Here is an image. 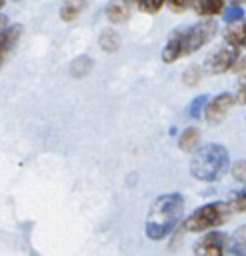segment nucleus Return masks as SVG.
I'll return each mask as SVG.
<instances>
[{
    "mask_svg": "<svg viewBox=\"0 0 246 256\" xmlns=\"http://www.w3.org/2000/svg\"><path fill=\"white\" fill-rule=\"evenodd\" d=\"M2 6H4V0H0V10H2Z\"/></svg>",
    "mask_w": 246,
    "mask_h": 256,
    "instance_id": "obj_28",
    "label": "nucleus"
},
{
    "mask_svg": "<svg viewBox=\"0 0 246 256\" xmlns=\"http://www.w3.org/2000/svg\"><path fill=\"white\" fill-rule=\"evenodd\" d=\"M184 212V196L178 192H168L158 196L146 216V236L150 240H162L166 238L174 226L178 224V220L182 218Z\"/></svg>",
    "mask_w": 246,
    "mask_h": 256,
    "instance_id": "obj_1",
    "label": "nucleus"
},
{
    "mask_svg": "<svg viewBox=\"0 0 246 256\" xmlns=\"http://www.w3.org/2000/svg\"><path fill=\"white\" fill-rule=\"evenodd\" d=\"M232 6H240V4H246V0H230Z\"/></svg>",
    "mask_w": 246,
    "mask_h": 256,
    "instance_id": "obj_27",
    "label": "nucleus"
},
{
    "mask_svg": "<svg viewBox=\"0 0 246 256\" xmlns=\"http://www.w3.org/2000/svg\"><path fill=\"white\" fill-rule=\"evenodd\" d=\"M20 36H22V26H20V24L6 26V28L0 32V66H2L4 60L10 56V52L16 48Z\"/></svg>",
    "mask_w": 246,
    "mask_h": 256,
    "instance_id": "obj_8",
    "label": "nucleus"
},
{
    "mask_svg": "<svg viewBox=\"0 0 246 256\" xmlns=\"http://www.w3.org/2000/svg\"><path fill=\"white\" fill-rule=\"evenodd\" d=\"M6 28V16H0V32Z\"/></svg>",
    "mask_w": 246,
    "mask_h": 256,
    "instance_id": "obj_26",
    "label": "nucleus"
},
{
    "mask_svg": "<svg viewBox=\"0 0 246 256\" xmlns=\"http://www.w3.org/2000/svg\"><path fill=\"white\" fill-rule=\"evenodd\" d=\"M224 40L234 46V48H242L246 46V22H240V24H232L230 28H226L224 32Z\"/></svg>",
    "mask_w": 246,
    "mask_h": 256,
    "instance_id": "obj_11",
    "label": "nucleus"
},
{
    "mask_svg": "<svg viewBox=\"0 0 246 256\" xmlns=\"http://www.w3.org/2000/svg\"><path fill=\"white\" fill-rule=\"evenodd\" d=\"M228 206L232 208V212H246V186L232 194V198L228 200Z\"/></svg>",
    "mask_w": 246,
    "mask_h": 256,
    "instance_id": "obj_17",
    "label": "nucleus"
},
{
    "mask_svg": "<svg viewBox=\"0 0 246 256\" xmlns=\"http://www.w3.org/2000/svg\"><path fill=\"white\" fill-rule=\"evenodd\" d=\"M242 16H244V10H242L240 6H232V8H228V10L224 12V20H226V22H232V24L240 22Z\"/></svg>",
    "mask_w": 246,
    "mask_h": 256,
    "instance_id": "obj_21",
    "label": "nucleus"
},
{
    "mask_svg": "<svg viewBox=\"0 0 246 256\" xmlns=\"http://www.w3.org/2000/svg\"><path fill=\"white\" fill-rule=\"evenodd\" d=\"M198 144H200V132H198V128H186L180 134V138H178V148L184 150V152L196 150Z\"/></svg>",
    "mask_w": 246,
    "mask_h": 256,
    "instance_id": "obj_13",
    "label": "nucleus"
},
{
    "mask_svg": "<svg viewBox=\"0 0 246 256\" xmlns=\"http://www.w3.org/2000/svg\"><path fill=\"white\" fill-rule=\"evenodd\" d=\"M206 102H208V96H206V94L196 96V98L190 102V106H188V116H190V118H198V116L204 112Z\"/></svg>",
    "mask_w": 246,
    "mask_h": 256,
    "instance_id": "obj_19",
    "label": "nucleus"
},
{
    "mask_svg": "<svg viewBox=\"0 0 246 256\" xmlns=\"http://www.w3.org/2000/svg\"><path fill=\"white\" fill-rule=\"evenodd\" d=\"M226 168H228V150L222 144L202 146L190 162V174L202 182L218 180L226 172Z\"/></svg>",
    "mask_w": 246,
    "mask_h": 256,
    "instance_id": "obj_3",
    "label": "nucleus"
},
{
    "mask_svg": "<svg viewBox=\"0 0 246 256\" xmlns=\"http://www.w3.org/2000/svg\"><path fill=\"white\" fill-rule=\"evenodd\" d=\"M194 256H226V236L222 232H206L194 246Z\"/></svg>",
    "mask_w": 246,
    "mask_h": 256,
    "instance_id": "obj_6",
    "label": "nucleus"
},
{
    "mask_svg": "<svg viewBox=\"0 0 246 256\" xmlns=\"http://www.w3.org/2000/svg\"><path fill=\"white\" fill-rule=\"evenodd\" d=\"M192 8L198 16H216L224 8V0H194Z\"/></svg>",
    "mask_w": 246,
    "mask_h": 256,
    "instance_id": "obj_12",
    "label": "nucleus"
},
{
    "mask_svg": "<svg viewBox=\"0 0 246 256\" xmlns=\"http://www.w3.org/2000/svg\"><path fill=\"white\" fill-rule=\"evenodd\" d=\"M134 2H136V6H138V10H140V12L156 14V12L164 6V2H166V0H134Z\"/></svg>",
    "mask_w": 246,
    "mask_h": 256,
    "instance_id": "obj_20",
    "label": "nucleus"
},
{
    "mask_svg": "<svg viewBox=\"0 0 246 256\" xmlns=\"http://www.w3.org/2000/svg\"><path fill=\"white\" fill-rule=\"evenodd\" d=\"M214 34H216L214 20H204V22H196L192 26L180 28L168 38V42L162 50V60L166 64H172V62L200 50L204 44H208L212 40Z\"/></svg>",
    "mask_w": 246,
    "mask_h": 256,
    "instance_id": "obj_2",
    "label": "nucleus"
},
{
    "mask_svg": "<svg viewBox=\"0 0 246 256\" xmlns=\"http://www.w3.org/2000/svg\"><path fill=\"white\" fill-rule=\"evenodd\" d=\"M232 214V208L228 202H210L200 208H196L190 216H186L182 228L186 232H208L224 224Z\"/></svg>",
    "mask_w": 246,
    "mask_h": 256,
    "instance_id": "obj_4",
    "label": "nucleus"
},
{
    "mask_svg": "<svg viewBox=\"0 0 246 256\" xmlns=\"http://www.w3.org/2000/svg\"><path fill=\"white\" fill-rule=\"evenodd\" d=\"M238 48H234V46H222V48H218V50H214L208 58H206V62H204V66H206V70L210 72V74H224V72H228V70H232V66H234V62L238 60Z\"/></svg>",
    "mask_w": 246,
    "mask_h": 256,
    "instance_id": "obj_5",
    "label": "nucleus"
},
{
    "mask_svg": "<svg viewBox=\"0 0 246 256\" xmlns=\"http://www.w3.org/2000/svg\"><path fill=\"white\" fill-rule=\"evenodd\" d=\"M232 172H234V176H236L238 180H246V162L238 160V162L232 166Z\"/></svg>",
    "mask_w": 246,
    "mask_h": 256,
    "instance_id": "obj_24",
    "label": "nucleus"
},
{
    "mask_svg": "<svg viewBox=\"0 0 246 256\" xmlns=\"http://www.w3.org/2000/svg\"><path fill=\"white\" fill-rule=\"evenodd\" d=\"M236 102L246 104V76H242V78H240V82H238V90H236Z\"/></svg>",
    "mask_w": 246,
    "mask_h": 256,
    "instance_id": "obj_23",
    "label": "nucleus"
},
{
    "mask_svg": "<svg viewBox=\"0 0 246 256\" xmlns=\"http://www.w3.org/2000/svg\"><path fill=\"white\" fill-rule=\"evenodd\" d=\"M130 16V2L128 0H110L106 4V18L112 24H122Z\"/></svg>",
    "mask_w": 246,
    "mask_h": 256,
    "instance_id": "obj_9",
    "label": "nucleus"
},
{
    "mask_svg": "<svg viewBox=\"0 0 246 256\" xmlns=\"http://www.w3.org/2000/svg\"><path fill=\"white\" fill-rule=\"evenodd\" d=\"M234 102H236V98H234L230 92H222V94L214 96L210 102H206V108H204V118H206V122H210V124L222 122V120L226 118L228 110L234 106Z\"/></svg>",
    "mask_w": 246,
    "mask_h": 256,
    "instance_id": "obj_7",
    "label": "nucleus"
},
{
    "mask_svg": "<svg viewBox=\"0 0 246 256\" xmlns=\"http://www.w3.org/2000/svg\"><path fill=\"white\" fill-rule=\"evenodd\" d=\"M242 70H246V56H244V58L238 56V60H236L234 66H232V72H242Z\"/></svg>",
    "mask_w": 246,
    "mask_h": 256,
    "instance_id": "obj_25",
    "label": "nucleus"
},
{
    "mask_svg": "<svg viewBox=\"0 0 246 256\" xmlns=\"http://www.w3.org/2000/svg\"><path fill=\"white\" fill-rule=\"evenodd\" d=\"M98 44L104 52H116L120 48V34L114 32V30H102L100 38H98Z\"/></svg>",
    "mask_w": 246,
    "mask_h": 256,
    "instance_id": "obj_15",
    "label": "nucleus"
},
{
    "mask_svg": "<svg viewBox=\"0 0 246 256\" xmlns=\"http://www.w3.org/2000/svg\"><path fill=\"white\" fill-rule=\"evenodd\" d=\"M200 78H202V70H200L198 64L188 66V68L184 70V74H182V80H184L186 86H196V84L200 82Z\"/></svg>",
    "mask_w": 246,
    "mask_h": 256,
    "instance_id": "obj_18",
    "label": "nucleus"
},
{
    "mask_svg": "<svg viewBox=\"0 0 246 256\" xmlns=\"http://www.w3.org/2000/svg\"><path fill=\"white\" fill-rule=\"evenodd\" d=\"M88 0H62V6H60V18L64 22H72L74 18L80 16V12L86 8Z\"/></svg>",
    "mask_w": 246,
    "mask_h": 256,
    "instance_id": "obj_10",
    "label": "nucleus"
},
{
    "mask_svg": "<svg viewBox=\"0 0 246 256\" xmlns=\"http://www.w3.org/2000/svg\"><path fill=\"white\" fill-rule=\"evenodd\" d=\"M90 70H92V58L86 56V54L76 56V58L70 62V76H72V78H84Z\"/></svg>",
    "mask_w": 246,
    "mask_h": 256,
    "instance_id": "obj_14",
    "label": "nucleus"
},
{
    "mask_svg": "<svg viewBox=\"0 0 246 256\" xmlns=\"http://www.w3.org/2000/svg\"><path fill=\"white\" fill-rule=\"evenodd\" d=\"M230 254L232 256H246V226L238 228L230 240Z\"/></svg>",
    "mask_w": 246,
    "mask_h": 256,
    "instance_id": "obj_16",
    "label": "nucleus"
},
{
    "mask_svg": "<svg viewBox=\"0 0 246 256\" xmlns=\"http://www.w3.org/2000/svg\"><path fill=\"white\" fill-rule=\"evenodd\" d=\"M166 2H168V8H170L172 12H182V10H186L188 6H192L194 0H166Z\"/></svg>",
    "mask_w": 246,
    "mask_h": 256,
    "instance_id": "obj_22",
    "label": "nucleus"
}]
</instances>
